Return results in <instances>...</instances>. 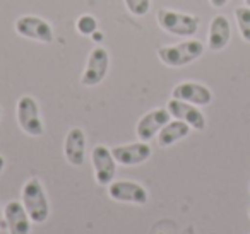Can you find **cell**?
<instances>
[{
    "instance_id": "1",
    "label": "cell",
    "mask_w": 250,
    "mask_h": 234,
    "mask_svg": "<svg viewBox=\"0 0 250 234\" xmlns=\"http://www.w3.org/2000/svg\"><path fill=\"white\" fill-rule=\"evenodd\" d=\"M21 202L28 212L29 219L33 224H43L46 222L50 215V203L46 198L45 188L40 178L33 176L22 185L21 190Z\"/></svg>"
},
{
    "instance_id": "2",
    "label": "cell",
    "mask_w": 250,
    "mask_h": 234,
    "mask_svg": "<svg viewBox=\"0 0 250 234\" xmlns=\"http://www.w3.org/2000/svg\"><path fill=\"white\" fill-rule=\"evenodd\" d=\"M202 53H204V45L199 39H187L178 45L161 46L158 50V58L167 67L178 69V67H185L201 58Z\"/></svg>"
},
{
    "instance_id": "3",
    "label": "cell",
    "mask_w": 250,
    "mask_h": 234,
    "mask_svg": "<svg viewBox=\"0 0 250 234\" xmlns=\"http://www.w3.org/2000/svg\"><path fill=\"white\" fill-rule=\"evenodd\" d=\"M158 24L163 31L173 36L192 38L199 31L201 21L192 14H184V12L171 11V9H161L158 12Z\"/></svg>"
},
{
    "instance_id": "4",
    "label": "cell",
    "mask_w": 250,
    "mask_h": 234,
    "mask_svg": "<svg viewBox=\"0 0 250 234\" xmlns=\"http://www.w3.org/2000/svg\"><path fill=\"white\" fill-rule=\"evenodd\" d=\"M16 117L21 130L29 137H40L45 132L40 106L33 96H21L16 106Z\"/></svg>"
},
{
    "instance_id": "5",
    "label": "cell",
    "mask_w": 250,
    "mask_h": 234,
    "mask_svg": "<svg viewBox=\"0 0 250 234\" xmlns=\"http://www.w3.org/2000/svg\"><path fill=\"white\" fill-rule=\"evenodd\" d=\"M14 29L22 38L45 43V45L53 43V38H55L53 28L50 26V22L38 18V16H21V18L16 21Z\"/></svg>"
},
{
    "instance_id": "6",
    "label": "cell",
    "mask_w": 250,
    "mask_h": 234,
    "mask_svg": "<svg viewBox=\"0 0 250 234\" xmlns=\"http://www.w3.org/2000/svg\"><path fill=\"white\" fill-rule=\"evenodd\" d=\"M108 195L111 200L120 203H134V205H146L149 202V193L141 183L118 179L108 185Z\"/></svg>"
},
{
    "instance_id": "7",
    "label": "cell",
    "mask_w": 250,
    "mask_h": 234,
    "mask_svg": "<svg viewBox=\"0 0 250 234\" xmlns=\"http://www.w3.org/2000/svg\"><path fill=\"white\" fill-rule=\"evenodd\" d=\"M108 67H110V57L106 50L101 46L93 48L87 57L84 72L81 74V84L86 87H94L101 84L108 74Z\"/></svg>"
},
{
    "instance_id": "8",
    "label": "cell",
    "mask_w": 250,
    "mask_h": 234,
    "mask_svg": "<svg viewBox=\"0 0 250 234\" xmlns=\"http://www.w3.org/2000/svg\"><path fill=\"white\" fill-rule=\"evenodd\" d=\"M91 164H93L94 179L98 185L108 186L117 175V161H115L111 149L104 145H96L91 151Z\"/></svg>"
},
{
    "instance_id": "9",
    "label": "cell",
    "mask_w": 250,
    "mask_h": 234,
    "mask_svg": "<svg viewBox=\"0 0 250 234\" xmlns=\"http://www.w3.org/2000/svg\"><path fill=\"white\" fill-rule=\"evenodd\" d=\"M170 120H171V115L167 108H156V110L147 111L146 115L141 117V120L136 125V134L139 137V140L149 144Z\"/></svg>"
},
{
    "instance_id": "10",
    "label": "cell",
    "mask_w": 250,
    "mask_h": 234,
    "mask_svg": "<svg viewBox=\"0 0 250 234\" xmlns=\"http://www.w3.org/2000/svg\"><path fill=\"white\" fill-rule=\"evenodd\" d=\"M167 110L170 111L171 118L185 121L187 125H190L192 130L202 132L206 128V117H204V113L199 110V106H195V104L185 103V101L173 99V98H171L167 103Z\"/></svg>"
},
{
    "instance_id": "11",
    "label": "cell",
    "mask_w": 250,
    "mask_h": 234,
    "mask_svg": "<svg viewBox=\"0 0 250 234\" xmlns=\"http://www.w3.org/2000/svg\"><path fill=\"white\" fill-rule=\"evenodd\" d=\"M171 98L173 99L185 101V103L195 104V106H208L212 101V93L204 84L185 80V82H180L173 87Z\"/></svg>"
},
{
    "instance_id": "12",
    "label": "cell",
    "mask_w": 250,
    "mask_h": 234,
    "mask_svg": "<svg viewBox=\"0 0 250 234\" xmlns=\"http://www.w3.org/2000/svg\"><path fill=\"white\" fill-rule=\"evenodd\" d=\"M111 154H113L115 161L122 166H139L151 157L153 151H151L147 142L139 140V142H134V144L111 147Z\"/></svg>"
},
{
    "instance_id": "13",
    "label": "cell",
    "mask_w": 250,
    "mask_h": 234,
    "mask_svg": "<svg viewBox=\"0 0 250 234\" xmlns=\"http://www.w3.org/2000/svg\"><path fill=\"white\" fill-rule=\"evenodd\" d=\"M4 220L9 234H29L31 233V219L26 212L22 202L12 200L7 202L4 209Z\"/></svg>"
},
{
    "instance_id": "14",
    "label": "cell",
    "mask_w": 250,
    "mask_h": 234,
    "mask_svg": "<svg viewBox=\"0 0 250 234\" xmlns=\"http://www.w3.org/2000/svg\"><path fill=\"white\" fill-rule=\"evenodd\" d=\"M63 156L67 162L74 168L83 166L86 157V135L79 127H74L67 132L65 140H63Z\"/></svg>"
},
{
    "instance_id": "15",
    "label": "cell",
    "mask_w": 250,
    "mask_h": 234,
    "mask_svg": "<svg viewBox=\"0 0 250 234\" xmlns=\"http://www.w3.org/2000/svg\"><path fill=\"white\" fill-rule=\"evenodd\" d=\"M231 39V26L226 16L218 14L212 18L208 33V48L211 52H221Z\"/></svg>"
},
{
    "instance_id": "16",
    "label": "cell",
    "mask_w": 250,
    "mask_h": 234,
    "mask_svg": "<svg viewBox=\"0 0 250 234\" xmlns=\"http://www.w3.org/2000/svg\"><path fill=\"white\" fill-rule=\"evenodd\" d=\"M190 125H187L182 120H170L163 128L160 130L158 137V144L160 147H171L173 144L180 142L182 138H185L190 134Z\"/></svg>"
},
{
    "instance_id": "17",
    "label": "cell",
    "mask_w": 250,
    "mask_h": 234,
    "mask_svg": "<svg viewBox=\"0 0 250 234\" xmlns=\"http://www.w3.org/2000/svg\"><path fill=\"white\" fill-rule=\"evenodd\" d=\"M235 19L238 24V31L242 35L243 41L250 43V7L243 5V7L235 9Z\"/></svg>"
},
{
    "instance_id": "18",
    "label": "cell",
    "mask_w": 250,
    "mask_h": 234,
    "mask_svg": "<svg viewBox=\"0 0 250 234\" xmlns=\"http://www.w3.org/2000/svg\"><path fill=\"white\" fill-rule=\"evenodd\" d=\"M76 29H77V33H81V35L91 36L94 31H98L96 18H93V16H89V14L81 16V18L76 21Z\"/></svg>"
},
{
    "instance_id": "19",
    "label": "cell",
    "mask_w": 250,
    "mask_h": 234,
    "mask_svg": "<svg viewBox=\"0 0 250 234\" xmlns=\"http://www.w3.org/2000/svg\"><path fill=\"white\" fill-rule=\"evenodd\" d=\"M124 2L130 14L137 16V18L146 16L151 9V0H124Z\"/></svg>"
},
{
    "instance_id": "20",
    "label": "cell",
    "mask_w": 250,
    "mask_h": 234,
    "mask_svg": "<svg viewBox=\"0 0 250 234\" xmlns=\"http://www.w3.org/2000/svg\"><path fill=\"white\" fill-rule=\"evenodd\" d=\"M209 2H211V5L214 9H221V7H225V5L228 4L229 0H209Z\"/></svg>"
},
{
    "instance_id": "21",
    "label": "cell",
    "mask_w": 250,
    "mask_h": 234,
    "mask_svg": "<svg viewBox=\"0 0 250 234\" xmlns=\"http://www.w3.org/2000/svg\"><path fill=\"white\" fill-rule=\"evenodd\" d=\"M91 39H93V41H96V43H101V41H103V35H101L100 31H94L93 35H91Z\"/></svg>"
},
{
    "instance_id": "22",
    "label": "cell",
    "mask_w": 250,
    "mask_h": 234,
    "mask_svg": "<svg viewBox=\"0 0 250 234\" xmlns=\"http://www.w3.org/2000/svg\"><path fill=\"white\" fill-rule=\"evenodd\" d=\"M5 168V157L2 154H0V175H2V171H4Z\"/></svg>"
},
{
    "instance_id": "23",
    "label": "cell",
    "mask_w": 250,
    "mask_h": 234,
    "mask_svg": "<svg viewBox=\"0 0 250 234\" xmlns=\"http://www.w3.org/2000/svg\"><path fill=\"white\" fill-rule=\"evenodd\" d=\"M2 220H4V212L0 210V226H2Z\"/></svg>"
},
{
    "instance_id": "24",
    "label": "cell",
    "mask_w": 250,
    "mask_h": 234,
    "mask_svg": "<svg viewBox=\"0 0 250 234\" xmlns=\"http://www.w3.org/2000/svg\"><path fill=\"white\" fill-rule=\"evenodd\" d=\"M245 5H249L250 7V0H245Z\"/></svg>"
},
{
    "instance_id": "25",
    "label": "cell",
    "mask_w": 250,
    "mask_h": 234,
    "mask_svg": "<svg viewBox=\"0 0 250 234\" xmlns=\"http://www.w3.org/2000/svg\"><path fill=\"white\" fill-rule=\"evenodd\" d=\"M0 117H2V108H0Z\"/></svg>"
},
{
    "instance_id": "26",
    "label": "cell",
    "mask_w": 250,
    "mask_h": 234,
    "mask_svg": "<svg viewBox=\"0 0 250 234\" xmlns=\"http://www.w3.org/2000/svg\"><path fill=\"white\" fill-rule=\"evenodd\" d=\"M249 217H250V207H249Z\"/></svg>"
}]
</instances>
